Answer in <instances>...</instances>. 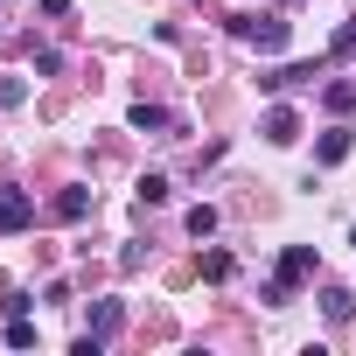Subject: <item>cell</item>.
Segmentation results:
<instances>
[{"label": "cell", "mask_w": 356, "mask_h": 356, "mask_svg": "<svg viewBox=\"0 0 356 356\" xmlns=\"http://www.w3.org/2000/svg\"><path fill=\"white\" fill-rule=\"evenodd\" d=\"M231 35L252 42V49H266V56L286 49V22H280V15H231Z\"/></svg>", "instance_id": "cell-1"}, {"label": "cell", "mask_w": 356, "mask_h": 356, "mask_svg": "<svg viewBox=\"0 0 356 356\" xmlns=\"http://www.w3.org/2000/svg\"><path fill=\"white\" fill-rule=\"evenodd\" d=\"M35 224V196L29 189H0V231H29Z\"/></svg>", "instance_id": "cell-2"}, {"label": "cell", "mask_w": 356, "mask_h": 356, "mask_svg": "<svg viewBox=\"0 0 356 356\" xmlns=\"http://www.w3.org/2000/svg\"><path fill=\"white\" fill-rule=\"evenodd\" d=\"M259 133H266L273 147H286V140H300V112H293V105H273V112L259 119Z\"/></svg>", "instance_id": "cell-3"}, {"label": "cell", "mask_w": 356, "mask_h": 356, "mask_svg": "<svg viewBox=\"0 0 356 356\" xmlns=\"http://www.w3.org/2000/svg\"><path fill=\"white\" fill-rule=\"evenodd\" d=\"M307 273H314V252H307V245H293V252L280 259V273H273V280H280V286H293V280H307Z\"/></svg>", "instance_id": "cell-4"}, {"label": "cell", "mask_w": 356, "mask_h": 356, "mask_svg": "<svg viewBox=\"0 0 356 356\" xmlns=\"http://www.w3.org/2000/svg\"><path fill=\"white\" fill-rule=\"evenodd\" d=\"M56 217H63V224H84V217H91V189H63V196H56Z\"/></svg>", "instance_id": "cell-5"}, {"label": "cell", "mask_w": 356, "mask_h": 356, "mask_svg": "<svg viewBox=\"0 0 356 356\" xmlns=\"http://www.w3.org/2000/svg\"><path fill=\"white\" fill-rule=\"evenodd\" d=\"M314 77V63H286V70H273V77H259L266 91H293V84H307Z\"/></svg>", "instance_id": "cell-6"}, {"label": "cell", "mask_w": 356, "mask_h": 356, "mask_svg": "<svg viewBox=\"0 0 356 356\" xmlns=\"http://www.w3.org/2000/svg\"><path fill=\"white\" fill-rule=\"evenodd\" d=\"M133 126H140V133H168L175 112H168V105H133Z\"/></svg>", "instance_id": "cell-7"}, {"label": "cell", "mask_w": 356, "mask_h": 356, "mask_svg": "<svg viewBox=\"0 0 356 356\" xmlns=\"http://www.w3.org/2000/svg\"><path fill=\"white\" fill-rule=\"evenodd\" d=\"M321 314H328V321H349V314H356V293H349V286H328V293H321Z\"/></svg>", "instance_id": "cell-8"}, {"label": "cell", "mask_w": 356, "mask_h": 356, "mask_svg": "<svg viewBox=\"0 0 356 356\" xmlns=\"http://www.w3.org/2000/svg\"><path fill=\"white\" fill-rule=\"evenodd\" d=\"M119 321H126V307H119V300H98V307H91V335H98V342H105Z\"/></svg>", "instance_id": "cell-9"}, {"label": "cell", "mask_w": 356, "mask_h": 356, "mask_svg": "<svg viewBox=\"0 0 356 356\" xmlns=\"http://www.w3.org/2000/svg\"><path fill=\"white\" fill-rule=\"evenodd\" d=\"M335 161H349V133H342V126L321 133V168H335Z\"/></svg>", "instance_id": "cell-10"}, {"label": "cell", "mask_w": 356, "mask_h": 356, "mask_svg": "<svg viewBox=\"0 0 356 356\" xmlns=\"http://www.w3.org/2000/svg\"><path fill=\"white\" fill-rule=\"evenodd\" d=\"M140 203H147V210L168 203V175H140Z\"/></svg>", "instance_id": "cell-11"}, {"label": "cell", "mask_w": 356, "mask_h": 356, "mask_svg": "<svg viewBox=\"0 0 356 356\" xmlns=\"http://www.w3.org/2000/svg\"><path fill=\"white\" fill-rule=\"evenodd\" d=\"M321 105H328V112H349V105H356V84H328Z\"/></svg>", "instance_id": "cell-12"}, {"label": "cell", "mask_w": 356, "mask_h": 356, "mask_svg": "<svg viewBox=\"0 0 356 356\" xmlns=\"http://www.w3.org/2000/svg\"><path fill=\"white\" fill-rule=\"evenodd\" d=\"M210 231H217V210L196 203V210H189V238H210Z\"/></svg>", "instance_id": "cell-13"}, {"label": "cell", "mask_w": 356, "mask_h": 356, "mask_svg": "<svg viewBox=\"0 0 356 356\" xmlns=\"http://www.w3.org/2000/svg\"><path fill=\"white\" fill-rule=\"evenodd\" d=\"M29 342H35V328H29V321L15 314V321H8V349H29Z\"/></svg>", "instance_id": "cell-14"}, {"label": "cell", "mask_w": 356, "mask_h": 356, "mask_svg": "<svg viewBox=\"0 0 356 356\" xmlns=\"http://www.w3.org/2000/svg\"><path fill=\"white\" fill-rule=\"evenodd\" d=\"M22 91H29L22 77H0V105H22Z\"/></svg>", "instance_id": "cell-15"}, {"label": "cell", "mask_w": 356, "mask_h": 356, "mask_svg": "<svg viewBox=\"0 0 356 356\" xmlns=\"http://www.w3.org/2000/svg\"><path fill=\"white\" fill-rule=\"evenodd\" d=\"M42 15H70V0H42Z\"/></svg>", "instance_id": "cell-16"}]
</instances>
